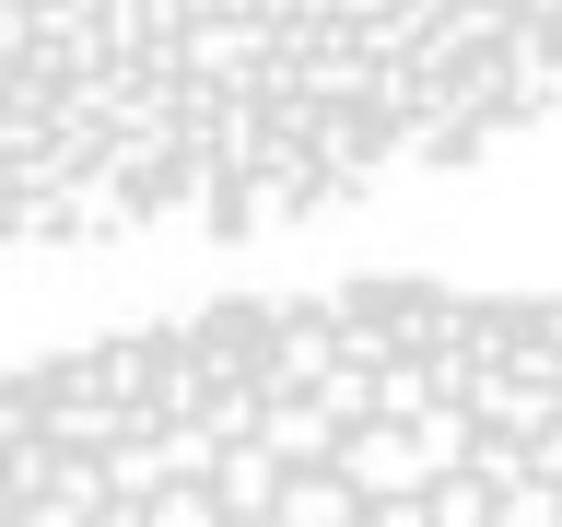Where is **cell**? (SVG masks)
<instances>
[{
  "mask_svg": "<svg viewBox=\"0 0 562 527\" xmlns=\"http://www.w3.org/2000/svg\"><path fill=\"white\" fill-rule=\"evenodd\" d=\"M0 527H562V305L235 293L0 375Z\"/></svg>",
  "mask_w": 562,
  "mask_h": 527,
  "instance_id": "obj_1",
  "label": "cell"
},
{
  "mask_svg": "<svg viewBox=\"0 0 562 527\" xmlns=\"http://www.w3.org/2000/svg\"><path fill=\"white\" fill-rule=\"evenodd\" d=\"M562 94V0H0V235L270 223Z\"/></svg>",
  "mask_w": 562,
  "mask_h": 527,
  "instance_id": "obj_2",
  "label": "cell"
}]
</instances>
